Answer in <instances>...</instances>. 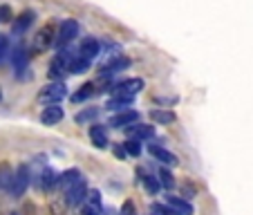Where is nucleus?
I'll use <instances>...</instances> for the list:
<instances>
[{"mask_svg": "<svg viewBox=\"0 0 253 215\" xmlns=\"http://www.w3.org/2000/svg\"><path fill=\"white\" fill-rule=\"evenodd\" d=\"M56 36H58V27L49 20V23H45L43 27L36 32V36H34V49H36V52L49 49L52 45H56Z\"/></svg>", "mask_w": 253, "mask_h": 215, "instance_id": "1", "label": "nucleus"}, {"mask_svg": "<svg viewBox=\"0 0 253 215\" xmlns=\"http://www.w3.org/2000/svg\"><path fill=\"white\" fill-rule=\"evenodd\" d=\"M29 182H32V172H29L27 164H23V166H18L16 168V172H14V182H11L9 195L14 197V200L23 197L25 191H27V186H29Z\"/></svg>", "mask_w": 253, "mask_h": 215, "instance_id": "2", "label": "nucleus"}, {"mask_svg": "<svg viewBox=\"0 0 253 215\" xmlns=\"http://www.w3.org/2000/svg\"><path fill=\"white\" fill-rule=\"evenodd\" d=\"M67 96V87L63 86L61 81H54L49 83V86H45L43 90L39 92V101L41 103H47V105H56L61 103L63 99Z\"/></svg>", "mask_w": 253, "mask_h": 215, "instance_id": "3", "label": "nucleus"}, {"mask_svg": "<svg viewBox=\"0 0 253 215\" xmlns=\"http://www.w3.org/2000/svg\"><path fill=\"white\" fill-rule=\"evenodd\" d=\"M77 34H79V23L77 20H63L61 25H58V36H56V45L58 47H63V45L72 43V41L77 39Z\"/></svg>", "mask_w": 253, "mask_h": 215, "instance_id": "4", "label": "nucleus"}, {"mask_svg": "<svg viewBox=\"0 0 253 215\" xmlns=\"http://www.w3.org/2000/svg\"><path fill=\"white\" fill-rule=\"evenodd\" d=\"M130 67V58L128 56H115L110 63H105L99 72V79H108V77H115L119 72H126Z\"/></svg>", "mask_w": 253, "mask_h": 215, "instance_id": "5", "label": "nucleus"}, {"mask_svg": "<svg viewBox=\"0 0 253 215\" xmlns=\"http://www.w3.org/2000/svg\"><path fill=\"white\" fill-rule=\"evenodd\" d=\"M87 197V184L83 182H77L74 186H70L67 188V193H65V204L67 206H79L83 200Z\"/></svg>", "mask_w": 253, "mask_h": 215, "instance_id": "6", "label": "nucleus"}, {"mask_svg": "<svg viewBox=\"0 0 253 215\" xmlns=\"http://www.w3.org/2000/svg\"><path fill=\"white\" fill-rule=\"evenodd\" d=\"M139 121V112L137 110H124V112H119V115H115V117H110V121L108 124L112 126V128H128V126H132V124H137Z\"/></svg>", "mask_w": 253, "mask_h": 215, "instance_id": "7", "label": "nucleus"}, {"mask_svg": "<svg viewBox=\"0 0 253 215\" xmlns=\"http://www.w3.org/2000/svg\"><path fill=\"white\" fill-rule=\"evenodd\" d=\"M63 117H65V112H63L61 105H47L43 112H41V124L43 126H56L63 121Z\"/></svg>", "mask_w": 253, "mask_h": 215, "instance_id": "8", "label": "nucleus"}, {"mask_svg": "<svg viewBox=\"0 0 253 215\" xmlns=\"http://www.w3.org/2000/svg\"><path fill=\"white\" fill-rule=\"evenodd\" d=\"M148 150H150V155H153L157 162L164 164V166H177V164H179V159H177L175 155L170 153V150L162 148V146H157V143H150Z\"/></svg>", "mask_w": 253, "mask_h": 215, "instance_id": "9", "label": "nucleus"}, {"mask_svg": "<svg viewBox=\"0 0 253 215\" xmlns=\"http://www.w3.org/2000/svg\"><path fill=\"white\" fill-rule=\"evenodd\" d=\"M143 90V79H126L119 86H115V96L119 94H137V92Z\"/></svg>", "mask_w": 253, "mask_h": 215, "instance_id": "10", "label": "nucleus"}, {"mask_svg": "<svg viewBox=\"0 0 253 215\" xmlns=\"http://www.w3.org/2000/svg\"><path fill=\"white\" fill-rule=\"evenodd\" d=\"M99 54H101V43L96 39H85L81 43V47H79V56L87 58V61H94Z\"/></svg>", "mask_w": 253, "mask_h": 215, "instance_id": "11", "label": "nucleus"}, {"mask_svg": "<svg viewBox=\"0 0 253 215\" xmlns=\"http://www.w3.org/2000/svg\"><path fill=\"white\" fill-rule=\"evenodd\" d=\"M41 182H39V186L43 188V191H52L54 186H61V175H58L56 171H54V168H45L43 171V175L39 177Z\"/></svg>", "mask_w": 253, "mask_h": 215, "instance_id": "12", "label": "nucleus"}, {"mask_svg": "<svg viewBox=\"0 0 253 215\" xmlns=\"http://www.w3.org/2000/svg\"><path fill=\"white\" fill-rule=\"evenodd\" d=\"M32 23H34V11H29V9L23 11V14L14 20V25H11V34H14V36H20V34H25L29 27H32Z\"/></svg>", "mask_w": 253, "mask_h": 215, "instance_id": "13", "label": "nucleus"}, {"mask_svg": "<svg viewBox=\"0 0 253 215\" xmlns=\"http://www.w3.org/2000/svg\"><path fill=\"white\" fill-rule=\"evenodd\" d=\"M90 139H92V143H94L96 148H108V143H110V139H108V130L99 124L90 126Z\"/></svg>", "mask_w": 253, "mask_h": 215, "instance_id": "14", "label": "nucleus"}, {"mask_svg": "<svg viewBox=\"0 0 253 215\" xmlns=\"http://www.w3.org/2000/svg\"><path fill=\"white\" fill-rule=\"evenodd\" d=\"M132 101H134L132 94H119V96H112V99H108L105 108H108V110H119V112H124V110H128L130 105H132Z\"/></svg>", "mask_w": 253, "mask_h": 215, "instance_id": "15", "label": "nucleus"}, {"mask_svg": "<svg viewBox=\"0 0 253 215\" xmlns=\"http://www.w3.org/2000/svg\"><path fill=\"white\" fill-rule=\"evenodd\" d=\"M166 204L175 211L177 215H193V206L188 204L184 197H175V195H168L166 197Z\"/></svg>", "mask_w": 253, "mask_h": 215, "instance_id": "16", "label": "nucleus"}, {"mask_svg": "<svg viewBox=\"0 0 253 215\" xmlns=\"http://www.w3.org/2000/svg\"><path fill=\"white\" fill-rule=\"evenodd\" d=\"M11 63H14L16 72H27V63H29V54L25 47H16L11 54Z\"/></svg>", "mask_w": 253, "mask_h": 215, "instance_id": "17", "label": "nucleus"}, {"mask_svg": "<svg viewBox=\"0 0 253 215\" xmlns=\"http://www.w3.org/2000/svg\"><path fill=\"white\" fill-rule=\"evenodd\" d=\"M150 119L155 121V124H162V126H170L177 121V115L172 110H150Z\"/></svg>", "mask_w": 253, "mask_h": 215, "instance_id": "18", "label": "nucleus"}, {"mask_svg": "<svg viewBox=\"0 0 253 215\" xmlns=\"http://www.w3.org/2000/svg\"><path fill=\"white\" fill-rule=\"evenodd\" d=\"M14 172H16V171H11V166H9L7 162L0 164V188H2V191L9 193L11 182H14Z\"/></svg>", "mask_w": 253, "mask_h": 215, "instance_id": "19", "label": "nucleus"}, {"mask_svg": "<svg viewBox=\"0 0 253 215\" xmlns=\"http://www.w3.org/2000/svg\"><path fill=\"white\" fill-rule=\"evenodd\" d=\"M83 177H81V171L79 168H70V171H65V172H61V186L65 188H70V186H74L77 182H81Z\"/></svg>", "mask_w": 253, "mask_h": 215, "instance_id": "20", "label": "nucleus"}, {"mask_svg": "<svg viewBox=\"0 0 253 215\" xmlns=\"http://www.w3.org/2000/svg\"><path fill=\"white\" fill-rule=\"evenodd\" d=\"M130 134H132L134 139H153L155 137V128L153 126H139V124H132L128 126Z\"/></svg>", "mask_w": 253, "mask_h": 215, "instance_id": "21", "label": "nucleus"}, {"mask_svg": "<svg viewBox=\"0 0 253 215\" xmlns=\"http://www.w3.org/2000/svg\"><path fill=\"white\" fill-rule=\"evenodd\" d=\"M90 63L92 61H87V58L74 54V58H72V63H70V74H83V72L90 67Z\"/></svg>", "mask_w": 253, "mask_h": 215, "instance_id": "22", "label": "nucleus"}, {"mask_svg": "<svg viewBox=\"0 0 253 215\" xmlns=\"http://www.w3.org/2000/svg\"><path fill=\"white\" fill-rule=\"evenodd\" d=\"M94 87H96V83H85V86H81V92H77V94H72V101H85V99H90L92 94H94Z\"/></svg>", "mask_w": 253, "mask_h": 215, "instance_id": "23", "label": "nucleus"}, {"mask_svg": "<svg viewBox=\"0 0 253 215\" xmlns=\"http://www.w3.org/2000/svg\"><path fill=\"white\" fill-rule=\"evenodd\" d=\"M159 184H162L164 188H168V191L175 186V177L170 175V171H168V168H159Z\"/></svg>", "mask_w": 253, "mask_h": 215, "instance_id": "24", "label": "nucleus"}, {"mask_svg": "<svg viewBox=\"0 0 253 215\" xmlns=\"http://www.w3.org/2000/svg\"><path fill=\"white\" fill-rule=\"evenodd\" d=\"M141 184L146 186V191L150 193V195H155V193L162 188V184H159V179H155V177H150V175H143L141 177Z\"/></svg>", "mask_w": 253, "mask_h": 215, "instance_id": "25", "label": "nucleus"}, {"mask_svg": "<svg viewBox=\"0 0 253 215\" xmlns=\"http://www.w3.org/2000/svg\"><path fill=\"white\" fill-rule=\"evenodd\" d=\"M96 115H99L96 108H87V110H83L77 115V124H90L92 119H96Z\"/></svg>", "mask_w": 253, "mask_h": 215, "instance_id": "26", "label": "nucleus"}, {"mask_svg": "<svg viewBox=\"0 0 253 215\" xmlns=\"http://www.w3.org/2000/svg\"><path fill=\"white\" fill-rule=\"evenodd\" d=\"M126 150H128V155H132V157H139L141 155V146H139V139H128V141H124Z\"/></svg>", "mask_w": 253, "mask_h": 215, "instance_id": "27", "label": "nucleus"}, {"mask_svg": "<svg viewBox=\"0 0 253 215\" xmlns=\"http://www.w3.org/2000/svg\"><path fill=\"white\" fill-rule=\"evenodd\" d=\"M7 56H9V39L0 34V63L5 61Z\"/></svg>", "mask_w": 253, "mask_h": 215, "instance_id": "28", "label": "nucleus"}, {"mask_svg": "<svg viewBox=\"0 0 253 215\" xmlns=\"http://www.w3.org/2000/svg\"><path fill=\"white\" fill-rule=\"evenodd\" d=\"M150 211H153V215H177L170 206H164V204H153Z\"/></svg>", "mask_w": 253, "mask_h": 215, "instance_id": "29", "label": "nucleus"}, {"mask_svg": "<svg viewBox=\"0 0 253 215\" xmlns=\"http://www.w3.org/2000/svg\"><path fill=\"white\" fill-rule=\"evenodd\" d=\"M14 18V11L9 5H0V23H9Z\"/></svg>", "mask_w": 253, "mask_h": 215, "instance_id": "30", "label": "nucleus"}, {"mask_svg": "<svg viewBox=\"0 0 253 215\" xmlns=\"http://www.w3.org/2000/svg\"><path fill=\"white\" fill-rule=\"evenodd\" d=\"M87 200H90L92 206H101V193L96 191V188H92V191L87 193Z\"/></svg>", "mask_w": 253, "mask_h": 215, "instance_id": "31", "label": "nucleus"}, {"mask_svg": "<svg viewBox=\"0 0 253 215\" xmlns=\"http://www.w3.org/2000/svg\"><path fill=\"white\" fill-rule=\"evenodd\" d=\"M119 215H137V209H134V204H132V202H126V204L121 206Z\"/></svg>", "mask_w": 253, "mask_h": 215, "instance_id": "32", "label": "nucleus"}, {"mask_svg": "<svg viewBox=\"0 0 253 215\" xmlns=\"http://www.w3.org/2000/svg\"><path fill=\"white\" fill-rule=\"evenodd\" d=\"M115 155H117V157H119V159H124L126 155H128V150H126V146H124V143H121V146H115Z\"/></svg>", "mask_w": 253, "mask_h": 215, "instance_id": "33", "label": "nucleus"}, {"mask_svg": "<svg viewBox=\"0 0 253 215\" xmlns=\"http://www.w3.org/2000/svg\"><path fill=\"white\" fill-rule=\"evenodd\" d=\"M83 215H99V206H92V204H87L85 209H83Z\"/></svg>", "mask_w": 253, "mask_h": 215, "instance_id": "34", "label": "nucleus"}, {"mask_svg": "<svg viewBox=\"0 0 253 215\" xmlns=\"http://www.w3.org/2000/svg\"><path fill=\"white\" fill-rule=\"evenodd\" d=\"M63 211H65V206H63V204H52V213L63 215Z\"/></svg>", "mask_w": 253, "mask_h": 215, "instance_id": "35", "label": "nucleus"}, {"mask_svg": "<svg viewBox=\"0 0 253 215\" xmlns=\"http://www.w3.org/2000/svg\"><path fill=\"white\" fill-rule=\"evenodd\" d=\"M0 101H2V90H0Z\"/></svg>", "mask_w": 253, "mask_h": 215, "instance_id": "36", "label": "nucleus"}, {"mask_svg": "<svg viewBox=\"0 0 253 215\" xmlns=\"http://www.w3.org/2000/svg\"><path fill=\"white\" fill-rule=\"evenodd\" d=\"M11 215H18V213H11Z\"/></svg>", "mask_w": 253, "mask_h": 215, "instance_id": "37", "label": "nucleus"}]
</instances>
